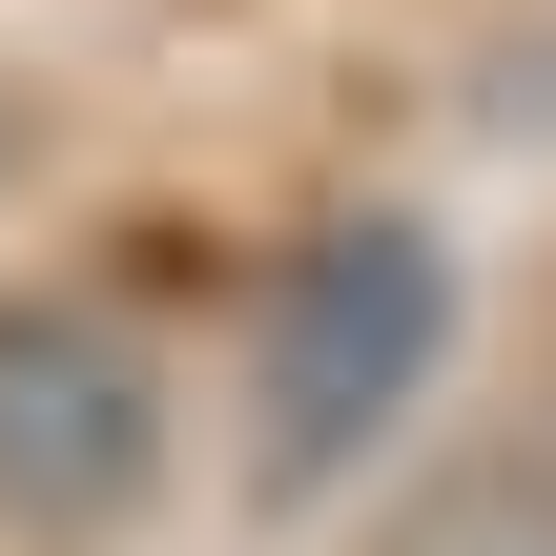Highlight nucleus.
Listing matches in <instances>:
<instances>
[{
    "label": "nucleus",
    "instance_id": "1",
    "mask_svg": "<svg viewBox=\"0 0 556 556\" xmlns=\"http://www.w3.org/2000/svg\"><path fill=\"white\" fill-rule=\"evenodd\" d=\"M454 227L433 206H351V227H309L289 268H268V309H248V495L268 516H330L413 413H433V371H454Z\"/></svg>",
    "mask_w": 556,
    "mask_h": 556
},
{
    "label": "nucleus",
    "instance_id": "2",
    "mask_svg": "<svg viewBox=\"0 0 556 556\" xmlns=\"http://www.w3.org/2000/svg\"><path fill=\"white\" fill-rule=\"evenodd\" d=\"M165 351L103 289H0V536H124L165 495Z\"/></svg>",
    "mask_w": 556,
    "mask_h": 556
},
{
    "label": "nucleus",
    "instance_id": "3",
    "mask_svg": "<svg viewBox=\"0 0 556 556\" xmlns=\"http://www.w3.org/2000/svg\"><path fill=\"white\" fill-rule=\"evenodd\" d=\"M392 556H556V454H516V475H454V495H413V536Z\"/></svg>",
    "mask_w": 556,
    "mask_h": 556
},
{
    "label": "nucleus",
    "instance_id": "4",
    "mask_svg": "<svg viewBox=\"0 0 556 556\" xmlns=\"http://www.w3.org/2000/svg\"><path fill=\"white\" fill-rule=\"evenodd\" d=\"M21 144H41V124H21V83H0V186H21Z\"/></svg>",
    "mask_w": 556,
    "mask_h": 556
}]
</instances>
